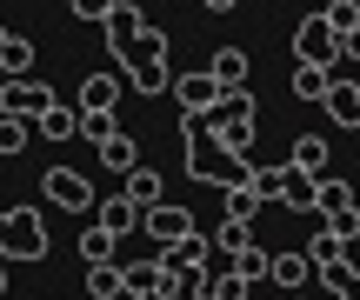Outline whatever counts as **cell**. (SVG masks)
<instances>
[{
  "label": "cell",
  "instance_id": "ba28073f",
  "mask_svg": "<svg viewBox=\"0 0 360 300\" xmlns=\"http://www.w3.org/2000/svg\"><path fill=\"white\" fill-rule=\"evenodd\" d=\"M147 234H154V240H167V247H174V240H187V234H200V227H193V214L187 207H174V200H160V207H147Z\"/></svg>",
  "mask_w": 360,
  "mask_h": 300
},
{
  "label": "cell",
  "instance_id": "5bb4252c",
  "mask_svg": "<svg viewBox=\"0 0 360 300\" xmlns=\"http://www.w3.org/2000/svg\"><path fill=\"white\" fill-rule=\"evenodd\" d=\"M281 207H287V214H314V207H321V181H314V174H300V167H287Z\"/></svg>",
  "mask_w": 360,
  "mask_h": 300
},
{
  "label": "cell",
  "instance_id": "1f68e13d",
  "mask_svg": "<svg viewBox=\"0 0 360 300\" xmlns=\"http://www.w3.org/2000/svg\"><path fill=\"white\" fill-rule=\"evenodd\" d=\"M327 27H334V34H354V27H360V0H327Z\"/></svg>",
  "mask_w": 360,
  "mask_h": 300
},
{
  "label": "cell",
  "instance_id": "6da1fadb",
  "mask_svg": "<svg viewBox=\"0 0 360 300\" xmlns=\"http://www.w3.org/2000/svg\"><path fill=\"white\" fill-rule=\"evenodd\" d=\"M0 261H20V267H34V261H47V221H40V207H7L0 214Z\"/></svg>",
  "mask_w": 360,
  "mask_h": 300
},
{
  "label": "cell",
  "instance_id": "e575fe53",
  "mask_svg": "<svg viewBox=\"0 0 360 300\" xmlns=\"http://www.w3.org/2000/svg\"><path fill=\"white\" fill-rule=\"evenodd\" d=\"M214 141L227 147V154H254V120H233V127H220Z\"/></svg>",
  "mask_w": 360,
  "mask_h": 300
},
{
  "label": "cell",
  "instance_id": "3957f363",
  "mask_svg": "<svg viewBox=\"0 0 360 300\" xmlns=\"http://www.w3.org/2000/svg\"><path fill=\"white\" fill-rule=\"evenodd\" d=\"M40 194H47V207H60V214H87L94 200H101L94 181L74 174V167H47V174H40Z\"/></svg>",
  "mask_w": 360,
  "mask_h": 300
},
{
  "label": "cell",
  "instance_id": "ab89813d",
  "mask_svg": "<svg viewBox=\"0 0 360 300\" xmlns=\"http://www.w3.org/2000/svg\"><path fill=\"white\" fill-rule=\"evenodd\" d=\"M127 300H174V294H167V287H160V294H127Z\"/></svg>",
  "mask_w": 360,
  "mask_h": 300
},
{
  "label": "cell",
  "instance_id": "7a4b0ae2",
  "mask_svg": "<svg viewBox=\"0 0 360 300\" xmlns=\"http://www.w3.org/2000/svg\"><path fill=\"white\" fill-rule=\"evenodd\" d=\"M294 60L300 67H340V34L327 27V13H307L294 27Z\"/></svg>",
  "mask_w": 360,
  "mask_h": 300
},
{
  "label": "cell",
  "instance_id": "44dd1931",
  "mask_svg": "<svg viewBox=\"0 0 360 300\" xmlns=\"http://www.w3.org/2000/svg\"><path fill=\"white\" fill-rule=\"evenodd\" d=\"M34 141H40V127H34V120H13V114H0V154H7V160H20Z\"/></svg>",
  "mask_w": 360,
  "mask_h": 300
},
{
  "label": "cell",
  "instance_id": "cb8c5ba5",
  "mask_svg": "<svg viewBox=\"0 0 360 300\" xmlns=\"http://www.w3.org/2000/svg\"><path fill=\"white\" fill-rule=\"evenodd\" d=\"M120 267H127V294H160V287H167L160 254H154V261H120Z\"/></svg>",
  "mask_w": 360,
  "mask_h": 300
},
{
  "label": "cell",
  "instance_id": "8992f818",
  "mask_svg": "<svg viewBox=\"0 0 360 300\" xmlns=\"http://www.w3.org/2000/svg\"><path fill=\"white\" fill-rule=\"evenodd\" d=\"M101 27H107V53H114V60H120V67H127V53H134V40H141V34H147V13H141V7H134V0H120V7H114V13H107V20H101Z\"/></svg>",
  "mask_w": 360,
  "mask_h": 300
},
{
  "label": "cell",
  "instance_id": "8fae6325",
  "mask_svg": "<svg viewBox=\"0 0 360 300\" xmlns=\"http://www.w3.org/2000/svg\"><path fill=\"white\" fill-rule=\"evenodd\" d=\"M233 120H260V100H254V87H227V100L214 107V114H207V127H233Z\"/></svg>",
  "mask_w": 360,
  "mask_h": 300
},
{
  "label": "cell",
  "instance_id": "e0dca14e",
  "mask_svg": "<svg viewBox=\"0 0 360 300\" xmlns=\"http://www.w3.org/2000/svg\"><path fill=\"white\" fill-rule=\"evenodd\" d=\"M94 154H101L107 174H134V167H141V141H134V133H114V141L94 147Z\"/></svg>",
  "mask_w": 360,
  "mask_h": 300
},
{
  "label": "cell",
  "instance_id": "d6986e66",
  "mask_svg": "<svg viewBox=\"0 0 360 300\" xmlns=\"http://www.w3.org/2000/svg\"><path fill=\"white\" fill-rule=\"evenodd\" d=\"M87 294H94V300H120V294H127V267H120V261L87 267Z\"/></svg>",
  "mask_w": 360,
  "mask_h": 300
},
{
  "label": "cell",
  "instance_id": "30bf717a",
  "mask_svg": "<svg viewBox=\"0 0 360 300\" xmlns=\"http://www.w3.org/2000/svg\"><path fill=\"white\" fill-rule=\"evenodd\" d=\"M287 167H300V174H314V181H327V133H294Z\"/></svg>",
  "mask_w": 360,
  "mask_h": 300
},
{
  "label": "cell",
  "instance_id": "d6a6232c",
  "mask_svg": "<svg viewBox=\"0 0 360 300\" xmlns=\"http://www.w3.org/2000/svg\"><path fill=\"white\" fill-rule=\"evenodd\" d=\"M254 194L260 200H281L287 194V160H281V167H254Z\"/></svg>",
  "mask_w": 360,
  "mask_h": 300
},
{
  "label": "cell",
  "instance_id": "484cf974",
  "mask_svg": "<svg viewBox=\"0 0 360 300\" xmlns=\"http://www.w3.org/2000/svg\"><path fill=\"white\" fill-rule=\"evenodd\" d=\"M327 87H334V67H294V93L300 100H327Z\"/></svg>",
  "mask_w": 360,
  "mask_h": 300
},
{
  "label": "cell",
  "instance_id": "d4e9b609",
  "mask_svg": "<svg viewBox=\"0 0 360 300\" xmlns=\"http://www.w3.org/2000/svg\"><path fill=\"white\" fill-rule=\"evenodd\" d=\"M0 74H13V80L34 74V40H27V34H13L7 47H0Z\"/></svg>",
  "mask_w": 360,
  "mask_h": 300
},
{
  "label": "cell",
  "instance_id": "f546056e",
  "mask_svg": "<svg viewBox=\"0 0 360 300\" xmlns=\"http://www.w3.org/2000/svg\"><path fill=\"white\" fill-rule=\"evenodd\" d=\"M214 247H220V254H227V261H233V254H240V247H254V227H247V221H220Z\"/></svg>",
  "mask_w": 360,
  "mask_h": 300
},
{
  "label": "cell",
  "instance_id": "7c38bea8",
  "mask_svg": "<svg viewBox=\"0 0 360 300\" xmlns=\"http://www.w3.org/2000/svg\"><path fill=\"white\" fill-rule=\"evenodd\" d=\"M141 221H147V214L134 207L127 194H120V200H101V227H107V234H114V240H127V234H141Z\"/></svg>",
  "mask_w": 360,
  "mask_h": 300
},
{
  "label": "cell",
  "instance_id": "f1b7e54d",
  "mask_svg": "<svg viewBox=\"0 0 360 300\" xmlns=\"http://www.w3.org/2000/svg\"><path fill=\"white\" fill-rule=\"evenodd\" d=\"M220 200H227V221H247V227H254V214H260V194H254V181H247V187H227Z\"/></svg>",
  "mask_w": 360,
  "mask_h": 300
},
{
  "label": "cell",
  "instance_id": "277c9868",
  "mask_svg": "<svg viewBox=\"0 0 360 300\" xmlns=\"http://www.w3.org/2000/svg\"><path fill=\"white\" fill-rule=\"evenodd\" d=\"M47 107H60V93L47 87V80H7V93H0V114H13V120H40Z\"/></svg>",
  "mask_w": 360,
  "mask_h": 300
},
{
  "label": "cell",
  "instance_id": "74e56055",
  "mask_svg": "<svg viewBox=\"0 0 360 300\" xmlns=\"http://www.w3.org/2000/svg\"><path fill=\"white\" fill-rule=\"evenodd\" d=\"M340 60H360V27H354V34H340Z\"/></svg>",
  "mask_w": 360,
  "mask_h": 300
},
{
  "label": "cell",
  "instance_id": "4316f807",
  "mask_svg": "<svg viewBox=\"0 0 360 300\" xmlns=\"http://www.w3.org/2000/svg\"><path fill=\"white\" fill-rule=\"evenodd\" d=\"M233 274L254 287V280H267V274H274V254H267V247H240V254H233Z\"/></svg>",
  "mask_w": 360,
  "mask_h": 300
},
{
  "label": "cell",
  "instance_id": "2e32d148",
  "mask_svg": "<svg viewBox=\"0 0 360 300\" xmlns=\"http://www.w3.org/2000/svg\"><path fill=\"white\" fill-rule=\"evenodd\" d=\"M207 74H214L220 87H247V74H254V60H247L240 47H220L214 60H207Z\"/></svg>",
  "mask_w": 360,
  "mask_h": 300
},
{
  "label": "cell",
  "instance_id": "d590c367",
  "mask_svg": "<svg viewBox=\"0 0 360 300\" xmlns=\"http://www.w3.org/2000/svg\"><path fill=\"white\" fill-rule=\"evenodd\" d=\"M141 60H167V34H154V27H147V34L134 40V53H127V67H141Z\"/></svg>",
  "mask_w": 360,
  "mask_h": 300
},
{
  "label": "cell",
  "instance_id": "ac0fdd59",
  "mask_svg": "<svg viewBox=\"0 0 360 300\" xmlns=\"http://www.w3.org/2000/svg\"><path fill=\"white\" fill-rule=\"evenodd\" d=\"M127 200H134L141 214H147V207H160V200H167V181H160L154 167H134V174H127Z\"/></svg>",
  "mask_w": 360,
  "mask_h": 300
},
{
  "label": "cell",
  "instance_id": "9c48e42d",
  "mask_svg": "<svg viewBox=\"0 0 360 300\" xmlns=\"http://www.w3.org/2000/svg\"><path fill=\"white\" fill-rule=\"evenodd\" d=\"M327 120H334V127H360V80H347V74H340V67H334V87H327Z\"/></svg>",
  "mask_w": 360,
  "mask_h": 300
},
{
  "label": "cell",
  "instance_id": "5b68a950",
  "mask_svg": "<svg viewBox=\"0 0 360 300\" xmlns=\"http://www.w3.org/2000/svg\"><path fill=\"white\" fill-rule=\"evenodd\" d=\"M174 93H180V114H214V107L227 100V87H220L207 67H193V74H174Z\"/></svg>",
  "mask_w": 360,
  "mask_h": 300
},
{
  "label": "cell",
  "instance_id": "4fadbf2b",
  "mask_svg": "<svg viewBox=\"0 0 360 300\" xmlns=\"http://www.w3.org/2000/svg\"><path fill=\"white\" fill-rule=\"evenodd\" d=\"M274 287H281V294H300V287H307V280H314V261H307V254H274Z\"/></svg>",
  "mask_w": 360,
  "mask_h": 300
},
{
  "label": "cell",
  "instance_id": "60d3db41",
  "mask_svg": "<svg viewBox=\"0 0 360 300\" xmlns=\"http://www.w3.org/2000/svg\"><path fill=\"white\" fill-rule=\"evenodd\" d=\"M0 294H7V261H0Z\"/></svg>",
  "mask_w": 360,
  "mask_h": 300
},
{
  "label": "cell",
  "instance_id": "603a6c76",
  "mask_svg": "<svg viewBox=\"0 0 360 300\" xmlns=\"http://www.w3.org/2000/svg\"><path fill=\"white\" fill-rule=\"evenodd\" d=\"M300 254H307V261H314V274H321V267L347 261V240H340L334 227H321V234H314V240H307V247H300Z\"/></svg>",
  "mask_w": 360,
  "mask_h": 300
},
{
  "label": "cell",
  "instance_id": "f35d334b",
  "mask_svg": "<svg viewBox=\"0 0 360 300\" xmlns=\"http://www.w3.org/2000/svg\"><path fill=\"white\" fill-rule=\"evenodd\" d=\"M200 7H207V13H233L240 0H200Z\"/></svg>",
  "mask_w": 360,
  "mask_h": 300
},
{
  "label": "cell",
  "instance_id": "ffe728a7",
  "mask_svg": "<svg viewBox=\"0 0 360 300\" xmlns=\"http://www.w3.org/2000/svg\"><path fill=\"white\" fill-rule=\"evenodd\" d=\"M34 127H40V141H74V133H80V107H67V100H60V107H47Z\"/></svg>",
  "mask_w": 360,
  "mask_h": 300
},
{
  "label": "cell",
  "instance_id": "ee69618b",
  "mask_svg": "<svg viewBox=\"0 0 360 300\" xmlns=\"http://www.w3.org/2000/svg\"><path fill=\"white\" fill-rule=\"evenodd\" d=\"M287 300H300V294H287Z\"/></svg>",
  "mask_w": 360,
  "mask_h": 300
},
{
  "label": "cell",
  "instance_id": "b9f144b4",
  "mask_svg": "<svg viewBox=\"0 0 360 300\" xmlns=\"http://www.w3.org/2000/svg\"><path fill=\"white\" fill-rule=\"evenodd\" d=\"M307 7H327V0H307Z\"/></svg>",
  "mask_w": 360,
  "mask_h": 300
},
{
  "label": "cell",
  "instance_id": "52a82bcc",
  "mask_svg": "<svg viewBox=\"0 0 360 300\" xmlns=\"http://www.w3.org/2000/svg\"><path fill=\"white\" fill-rule=\"evenodd\" d=\"M120 87H127V80H120V74H87V80H80V87H74V107H80V114H114Z\"/></svg>",
  "mask_w": 360,
  "mask_h": 300
},
{
  "label": "cell",
  "instance_id": "83f0119b",
  "mask_svg": "<svg viewBox=\"0 0 360 300\" xmlns=\"http://www.w3.org/2000/svg\"><path fill=\"white\" fill-rule=\"evenodd\" d=\"M321 280L334 287L340 300H360V267L354 261H334V267H321Z\"/></svg>",
  "mask_w": 360,
  "mask_h": 300
},
{
  "label": "cell",
  "instance_id": "836d02e7",
  "mask_svg": "<svg viewBox=\"0 0 360 300\" xmlns=\"http://www.w3.org/2000/svg\"><path fill=\"white\" fill-rule=\"evenodd\" d=\"M207 300H254V287H247V280H240V274L227 267V274H214V287H207Z\"/></svg>",
  "mask_w": 360,
  "mask_h": 300
},
{
  "label": "cell",
  "instance_id": "9a60e30c",
  "mask_svg": "<svg viewBox=\"0 0 360 300\" xmlns=\"http://www.w3.org/2000/svg\"><path fill=\"white\" fill-rule=\"evenodd\" d=\"M127 87L147 93V100H154V93H174V67L167 60H141V67H127Z\"/></svg>",
  "mask_w": 360,
  "mask_h": 300
},
{
  "label": "cell",
  "instance_id": "7bdbcfd3",
  "mask_svg": "<svg viewBox=\"0 0 360 300\" xmlns=\"http://www.w3.org/2000/svg\"><path fill=\"white\" fill-rule=\"evenodd\" d=\"M0 93H7V80H0Z\"/></svg>",
  "mask_w": 360,
  "mask_h": 300
},
{
  "label": "cell",
  "instance_id": "7402d4cb",
  "mask_svg": "<svg viewBox=\"0 0 360 300\" xmlns=\"http://www.w3.org/2000/svg\"><path fill=\"white\" fill-rule=\"evenodd\" d=\"M120 247H127V240H114V234H107L101 221H94L87 234H80V261H87V267H101V261H114Z\"/></svg>",
  "mask_w": 360,
  "mask_h": 300
},
{
  "label": "cell",
  "instance_id": "4dcf8cb0",
  "mask_svg": "<svg viewBox=\"0 0 360 300\" xmlns=\"http://www.w3.org/2000/svg\"><path fill=\"white\" fill-rule=\"evenodd\" d=\"M120 133V120L114 114H80V141H94V147H107Z\"/></svg>",
  "mask_w": 360,
  "mask_h": 300
},
{
  "label": "cell",
  "instance_id": "8d00e7d4",
  "mask_svg": "<svg viewBox=\"0 0 360 300\" xmlns=\"http://www.w3.org/2000/svg\"><path fill=\"white\" fill-rule=\"evenodd\" d=\"M67 7H74V20H107L120 0H67Z\"/></svg>",
  "mask_w": 360,
  "mask_h": 300
}]
</instances>
